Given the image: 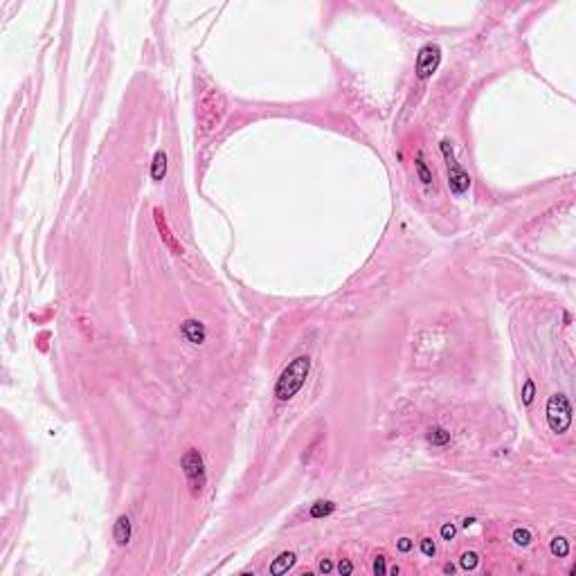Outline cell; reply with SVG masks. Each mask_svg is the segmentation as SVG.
<instances>
[{"instance_id": "cell-23", "label": "cell", "mask_w": 576, "mask_h": 576, "mask_svg": "<svg viewBox=\"0 0 576 576\" xmlns=\"http://www.w3.org/2000/svg\"><path fill=\"white\" fill-rule=\"evenodd\" d=\"M318 569H320L322 574H331V572H333V563H331L329 558H322V561H320V567H318Z\"/></svg>"}, {"instance_id": "cell-13", "label": "cell", "mask_w": 576, "mask_h": 576, "mask_svg": "<svg viewBox=\"0 0 576 576\" xmlns=\"http://www.w3.org/2000/svg\"><path fill=\"white\" fill-rule=\"evenodd\" d=\"M414 169H416V173H419V180H421L423 185H430V182H432V171L428 169V165H426V160H423V155H416Z\"/></svg>"}, {"instance_id": "cell-26", "label": "cell", "mask_w": 576, "mask_h": 576, "mask_svg": "<svg viewBox=\"0 0 576 576\" xmlns=\"http://www.w3.org/2000/svg\"><path fill=\"white\" fill-rule=\"evenodd\" d=\"M473 522H475V518H466V520H464V527H466V529H468V527H470Z\"/></svg>"}, {"instance_id": "cell-14", "label": "cell", "mask_w": 576, "mask_h": 576, "mask_svg": "<svg viewBox=\"0 0 576 576\" xmlns=\"http://www.w3.org/2000/svg\"><path fill=\"white\" fill-rule=\"evenodd\" d=\"M331 511H333V502L320 500V502H315L311 507V518H324V515H329Z\"/></svg>"}, {"instance_id": "cell-21", "label": "cell", "mask_w": 576, "mask_h": 576, "mask_svg": "<svg viewBox=\"0 0 576 576\" xmlns=\"http://www.w3.org/2000/svg\"><path fill=\"white\" fill-rule=\"evenodd\" d=\"M338 572H340L342 576H349L351 572H354V563H351L349 558H342V561L338 563Z\"/></svg>"}, {"instance_id": "cell-25", "label": "cell", "mask_w": 576, "mask_h": 576, "mask_svg": "<svg viewBox=\"0 0 576 576\" xmlns=\"http://www.w3.org/2000/svg\"><path fill=\"white\" fill-rule=\"evenodd\" d=\"M443 572H446V574H453V572H455V567L448 563V565H443Z\"/></svg>"}, {"instance_id": "cell-15", "label": "cell", "mask_w": 576, "mask_h": 576, "mask_svg": "<svg viewBox=\"0 0 576 576\" xmlns=\"http://www.w3.org/2000/svg\"><path fill=\"white\" fill-rule=\"evenodd\" d=\"M428 439L434 443V446H443L450 441V432H446L443 428H432L430 434H428Z\"/></svg>"}, {"instance_id": "cell-16", "label": "cell", "mask_w": 576, "mask_h": 576, "mask_svg": "<svg viewBox=\"0 0 576 576\" xmlns=\"http://www.w3.org/2000/svg\"><path fill=\"white\" fill-rule=\"evenodd\" d=\"M513 542L515 545H520V547H527L531 542V531L529 529H513Z\"/></svg>"}, {"instance_id": "cell-6", "label": "cell", "mask_w": 576, "mask_h": 576, "mask_svg": "<svg viewBox=\"0 0 576 576\" xmlns=\"http://www.w3.org/2000/svg\"><path fill=\"white\" fill-rule=\"evenodd\" d=\"M439 63H441V50L434 43H428L419 50V57H416V77L421 81L430 79L434 72H437Z\"/></svg>"}, {"instance_id": "cell-17", "label": "cell", "mask_w": 576, "mask_h": 576, "mask_svg": "<svg viewBox=\"0 0 576 576\" xmlns=\"http://www.w3.org/2000/svg\"><path fill=\"white\" fill-rule=\"evenodd\" d=\"M477 563H480V556H477L475 552H466L464 556H461V567L464 569H475Z\"/></svg>"}, {"instance_id": "cell-11", "label": "cell", "mask_w": 576, "mask_h": 576, "mask_svg": "<svg viewBox=\"0 0 576 576\" xmlns=\"http://www.w3.org/2000/svg\"><path fill=\"white\" fill-rule=\"evenodd\" d=\"M167 173V155L165 151H155L153 162H151V178L153 180H162Z\"/></svg>"}, {"instance_id": "cell-12", "label": "cell", "mask_w": 576, "mask_h": 576, "mask_svg": "<svg viewBox=\"0 0 576 576\" xmlns=\"http://www.w3.org/2000/svg\"><path fill=\"white\" fill-rule=\"evenodd\" d=\"M549 549H552V554H554L556 558H565V556L569 554V540H567V538H563V536L554 538L552 545H549Z\"/></svg>"}, {"instance_id": "cell-9", "label": "cell", "mask_w": 576, "mask_h": 576, "mask_svg": "<svg viewBox=\"0 0 576 576\" xmlns=\"http://www.w3.org/2000/svg\"><path fill=\"white\" fill-rule=\"evenodd\" d=\"M131 534H133L131 518H128V515H119L115 527H113V538H115V542L119 547H126L128 540H131Z\"/></svg>"}, {"instance_id": "cell-7", "label": "cell", "mask_w": 576, "mask_h": 576, "mask_svg": "<svg viewBox=\"0 0 576 576\" xmlns=\"http://www.w3.org/2000/svg\"><path fill=\"white\" fill-rule=\"evenodd\" d=\"M153 219H155L158 232H160V237H162V243H165V246L169 248L173 254H182V246L176 241V237L171 234L169 225H167V219H165V214H162V210H160V207H155V210H153Z\"/></svg>"}, {"instance_id": "cell-4", "label": "cell", "mask_w": 576, "mask_h": 576, "mask_svg": "<svg viewBox=\"0 0 576 576\" xmlns=\"http://www.w3.org/2000/svg\"><path fill=\"white\" fill-rule=\"evenodd\" d=\"M180 466H182V473H185V477H187L189 486H192V493H194V495H198V493L205 488V482H207V475H205V464H203L200 453L196 448H189L187 453L182 455Z\"/></svg>"}, {"instance_id": "cell-8", "label": "cell", "mask_w": 576, "mask_h": 576, "mask_svg": "<svg viewBox=\"0 0 576 576\" xmlns=\"http://www.w3.org/2000/svg\"><path fill=\"white\" fill-rule=\"evenodd\" d=\"M180 331L192 345H203L205 338H207V331H205L203 322H198V320H185L180 324Z\"/></svg>"}, {"instance_id": "cell-20", "label": "cell", "mask_w": 576, "mask_h": 576, "mask_svg": "<svg viewBox=\"0 0 576 576\" xmlns=\"http://www.w3.org/2000/svg\"><path fill=\"white\" fill-rule=\"evenodd\" d=\"M455 536H457V527H455L453 522H446L441 527V538H443V540H453Z\"/></svg>"}, {"instance_id": "cell-19", "label": "cell", "mask_w": 576, "mask_h": 576, "mask_svg": "<svg viewBox=\"0 0 576 576\" xmlns=\"http://www.w3.org/2000/svg\"><path fill=\"white\" fill-rule=\"evenodd\" d=\"M421 552L426 554V556H434V554H437V547H434L432 538H423V540H421Z\"/></svg>"}, {"instance_id": "cell-5", "label": "cell", "mask_w": 576, "mask_h": 576, "mask_svg": "<svg viewBox=\"0 0 576 576\" xmlns=\"http://www.w3.org/2000/svg\"><path fill=\"white\" fill-rule=\"evenodd\" d=\"M441 153L446 158V165H448V187L455 196H461L466 189L470 187V176L461 169V165L455 160V153H453V146L450 142H441Z\"/></svg>"}, {"instance_id": "cell-3", "label": "cell", "mask_w": 576, "mask_h": 576, "mask_svg": "<svg viewBox=\"0 0 576 576\" xmlns=\"http://www.w3.org/2000/svg\"><path fill=\"white\" fill-rule=\"evenodd\" d=\"M547 426L552 432L563 434L572 426V405L565 394H554L547 401Z\"/></svg>"}, {"instance_id": "cell-22", "label": "cell", "mask_w": 576, "mask_h": 576, "mask_svg": "<svg viewBox=\"0 0 576 576\" xmlns=\"http://www.w3.org/2000/svg\"><path fill=\"white\" fill-rule=\"evenodd\" d=\"M387 572V567H385V556H376L374 558V574H385Z\"/></svg>"}, {"instance_id": "cell-2", "label": "cell", "mask_w": 576, "mask_h": 576, "mask_svg": "<svg viewBox=\"0 0 576 576\" xmlns=\"http://www.w3.org/2000/svg\"><path fill=\"white\" fill-rule=\"evenodd\" d=\"M223 115H225V97H223V92L216 90V88L205 90L203 99H200V106H198L200 133H203V135L212 133L221 124Z\"/></svg>"}, {"instance_id": "cell-1", "label": "cell", "mask_w": 576, "mask_h": 576, "mask_svg": "<svg viewBox=\"0 0 576 576\" xmlns=\"http://www.w3.org/2000/svg\"><path fill=\"white\" fill-rule=\"evenodd\" d=\"M308 372H311V358L308 356H297L288 362V367L281 372V376L277 378L275 385V396L279 401H291L293 396L302 389V385L306 383Z\"/></svg>"}, {"instance_id": "cell-10", "label": "cell", "mask_w": 576, "mask_h": 576, "mask_svg": "<svg viewBox=\"0 0 576 576\" xmlns=\"http://www.w3.org/2000/svg\"><path fill=\"white\" fill-rule=\"evenodd\" d=\"M295 554L293 552H284V554H279V556L275 558L273 563H270V574L273 576H281V574H286L288 569L293 567V565H295Z\"/></svg>"}, {"instance_id": "cell-24", "label": "cell", "mask_w": 576, "mask_h": 576, "mask_svg": "<svg viewBox=\"0 0 576 576\" xmlns=\"http://www.w3.org/2000/svg\"><path fill=\"white\" fill-rule=\"evenodd\" d=\"M410 549H412V540H410V538H401V540H399V552L405 554Z\"/></svg>"}, {"instance_id": "cell-18", "label": "cell", "mask_w": 576, "mask_h": 576, "mask_svg": "<svg viewBox=\"0 0 576 576\" xmlns=\"http://www.w3.org/2000/svg\"><path fill=\"white\" fill-rule=\"evenodd\" d=\"M534 396H536V385H534V380H527L525 387H522V403H525V405H531Z\"/></svg>"}]
</instances>
